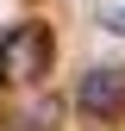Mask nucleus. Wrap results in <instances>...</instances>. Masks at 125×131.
Here are the masks:
<instances>
[{
	"mask_svg": "<svg viewBox=\"0 0 125 131\" xmlns=\"http://www.w3.org/2000/svg\"><path fill=\"white\" fill-rule=\"evenodd\" d=\"M106 31H125V6H113V13H106Z\"/></svg>",
	"mask_w": 125,
	"mask_h": 131,
	"instance_id": "7ed1b4c3",
	"label": "nucleus"
},
{
	"mask_svg": "<svg viewBox=\"0 0 125 131\" xmlns=\"http://www.w3.org/2000/svg\"><path fill=\"white\" fill-rule=\"evenodd\" d=\"M50 56H56L50 25L25 19V25H6V31H0V81H6V88L44 81V75H50Z\"/></svg>",
	"mask_w": 125,
	"mask_h": 131,
	"instance_id": "f257e3e1",
	"label": "nucleus"
},
{
	"mask_svg": "<svg viewBox=\"0 0 125 131\" xmlns=\"http://www.w3.org/2000/svg\"><path fill=\"white\" fill-rule=\"evenodd\" d=\"M75 112H88V119H119L125 112V69H113V62L88 69L75 81Z\"/></svg>",
	"mask_w": 125,
	"mask_h": 131,
	"instance_id": "f03ea898",
	"label": "nucleus"
}]
</instances>
